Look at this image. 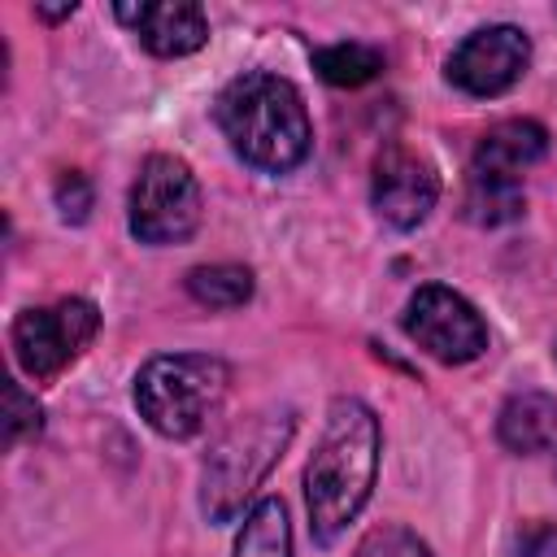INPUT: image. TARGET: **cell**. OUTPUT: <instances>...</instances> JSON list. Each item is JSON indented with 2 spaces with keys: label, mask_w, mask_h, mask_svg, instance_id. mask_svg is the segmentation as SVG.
Masks as SVG:
<instances>
[{
  "label": "cell",
  "mask_w": 557,
  "mask_h": 557,
  "mask_svg": "<svg viewBox=\"0 0 557 557\" xmlns=\"http://www.w3.org/2000/svg\"><path fill=\"white\" fill-rule=\"evenodd\" d=\"M379 444H383V431L366 400L357 396L331 400L326 426L305 466L309 531L322 548L335 544L348 531V522L366 509L374 474H379Z\"/></svg>",
  "instance_id": "obj_1"
},
{
  "label": "cell",
  "mask_w": 557,
  "mask_h": 557,
  "mask_svg": "<svg viewBox=\"0 0 557 557\" xmlns=\"http://www.w3.org/2000/svg\"><path fill=\"white\" fill-rule=\"evenodd\" d=\"M213 117L231 144V152L265 174H287L309 157L313 126L305 96L283 74L248 70L231 78L213 104Z\"/></svg>",
  "instance_id": "obj_2"
},
{
  "label": "cell",
  "mask_w": 557,
  "mask_h": 557,
  "mask_svg": "<svg viewBox=\"0 0 557 557\" xmlns=\"http://www.w3.org/2000/svg\"><path fill=\"white\" fill-rule=\"evenodd\" d=\"M292 431H296V409L270 405L231 422L218 435L200 470V509L209 522H231L248 505V496L265 483L270 466L283 457Z\"/></svg>",
  "instance_id": "obj_3"
},
{
  "label": "cell",
  "mask_w": 557,
  "mask_h": 557,
  "mask_svg": "<svg viewBox=\"0 0 557 557\" xmlns=\"http://www.w3.org/2000/svg\"><path fill=\"white\" fill-rule=\"evenodd\" d=\"M231 387V366L209 352H161L135 374V409L165 440H191L222 409Z\"/></svg>",
  "instance_id": "obj_4"
},
{
  "label": "cell",
  "mask_w": 557,
  "mask_h": 557,
  "mask_svg": "<svg viewBox=\"0 0 557 557\" xmlns=\"http://www.w3.org/2000/svg\"><path fill=\"white\" fill-rule=\"evenodd\" d=\"M200 213H205V200H200V183H196L191 165L183 157L152 152L131 183V200H126L131 235L139 244H157V248L183 244L196 235Z\"/></svg>",
  "instance_id": "obj_5"
},
{
  "label": "cell",
  "mask_w": 557,
  "mask_h": 557,
  "mask_svg": "<svg viewBox=\"0 0 557 557\" xmlns=\"http://www.w3.org/2000/svg\"><path fill=\"white\" fill-rule=\"evenodd\" d=\"M100 313L91 300L70 296L44 309H22L13 322V357L30 379H57L96 339Z\"/></svg>",
  "instance_id": "obj_6"
},
{
  "label": "cell",
  "mask_w": 557,
  "mask_h": 557,
  "mask_svg": "<svg viewBox=\"0 0 557 557\" xmlns=\"http://www.w3.org/2000/svg\"><path fill=\"white\" fill-rule=\"evenodd\" d=\"M400 326L426 357H435L444 366H466L487 352V322L461 292H453L444 283L418 287L405 305Z\"/></svg>",
  "instance_id": "obj_7"
},
{
  "label": "cell",
  "mask_w": 557,
  "mask_h": 557,
  "mask_svg": "<svg viewBox=\"0 0 557 557\" xmlns=\"http://www.w3.org/2000/svg\"><path fill=\"white\" fill-rule=\"evenodd\" d=\"M531 65V39L527 30L496 22L470 30L444 61V78L466 96H500L509 91Z\"/></svg>",
  "instance_id": "obj_8"
},
{
  "label": "cell",
  "mask_w": 557,
  "mask_h": 557,
  "mask_svg": "<svg viewBox=\"0 0 557 557\" xmlns=\"http://www.w3.org/2000/svg\"><path fill=\"white\" fill-rule=\"evenodd\" d=\"M440 200V174L435 165L405 148V144H387L379 157H374V170H370V205L374 213L396 226V231H413L418 222H426V213L435 209Z\"/></svg>",
  "instance_id": "obj_9"
},
{
  "label": "cell",
  "mask_w": 557,
  "mask_h": 557,
  "mask_svg": "<svg viewBox=\"0 0 557 557\" xmlns=\"http://www.w3.org/2000/svg\"><path fill=\"white\" fill-rule=\"evenodd\" d=\"M548 152V131L531 117H509V122H496L474 157H470V174L466 183H496V187H522V174L544 161Z\"/></svg>",
  "instance_id": "obj_10"
},
{
  "label": "cell",
  "mask_w": 557,
  "mask_h": 557,
  "mask_svg": "<svg viewBox=\"0 0 557 557\" xmlns=\"http://www.w3.org/2000/svg\"><path fill=\"white\" fill-rule=\"evenodd\" d=\"M117 17L139 35V44L152 57H187L205 48L209 39V17L191 0H139V4H117Z\"/></svg>",
  "instance_id": "obj_11"
},
{
  "label": "cell",
  "mask_w": 557,
  "mask_h": 557,
  "mask_svg": "<svg viewBox=\"0 0 557 557\" xmlns=\"http://www.w3.org/2000/svg\"><path fill=\"white\" fill-rule=\"evenodd\" d=\"M496 435L509 453H544L553 448L557 440V396L548 392H513L505 405H500V418H496Z\"/></svg>",
  "instance_id": "obj_12"
},
{
  "label": "cell",
  "mask_w": 557,
  "mask_h": 557,
  "mask_svg": "<svg viewBox=\"0 0 557 557\" xmlns=\"http://www.w3.org/2000/svg\"><path fill=\"white\" fill-rule=\"evenodd\" d=\"M231 557H292V522L278 496H265L248 509Z\"/></svg>",
  "instance_id": "obj_13"
},
{
  "label": "cell",
  "mask_w": 557,
  "mask_h": 557,
  "mask_svg": "<svg viewBox=\"0 0 557 557\" xmlns=\"http://www.w3.org/2000/svg\"><path fill=\"white\" fill-rule=\"evenodd\" d=\"M187 292L205 309H239L252 300V270L235 265V261L196 265V270H187Z\"/></svg>",
  "instance_id": "obj_14"
},
{
  "label": "cell",
  "mask_w": 557,
  "mask_h": 557,
  "mask_svg": "<svg viewBox=\"0 0 557 557\" xmlns=\"http://www.w3.org/2000/svg\"><path fill=\"white\" fill-rule=\"evenodd\" d=\"M313 70L331 87H366L383 74V52L370 44H331L313 52Z\"/></svg>",
  "instance_id": "obj_15"
},
{
  "label": "cell",
  "mask_w": 557,
  "mask_h": 557,
  "mask_svg": "<svg viewBox=\"0 0 557 557\" xmlns=\"http://www.w3.org/2000/svg\"><path fill=\"white\" fill-rule=\"evenodd\" d=\"M522 187H496V183H466V218L474 226H505L522 218Z\"/></svg>",
  "instance_id": "obj_16"
},
{
  "label": "cell",
  "mask_w": 557,
  "mask_h": 557,
  "mask_svg": "<svg viewBox=\"0 0 557 557\" xmlns=\"http://www.w3.org/2000/svg\"><path fill=\"white\" fill-rule=\"evenodd\" d=\"M352 557H435V553H431V544L418 531H409L400 522H383V527L361 535Z\"/></svg>",
  "instance_id": "obj_17"
},
{
  "label": "cell",
  "mask_w": 557,
  "mask_h": 557,
  "mask_svg": "<svg viewBox=\"0 0 557 557\" xmlns=\"http://www.w3.org/2000/svg\"><path fill=\"white\" fill-rule=\"evenodd\" d=\"M44 431V409L39 400L22 387V383H9L4 387V444H22V440H35Z\"/></svg>",
  "instance_id": "obj_18"
},
{
  "label": "cell",
  "mask_w": 557,
  "mask_h": 557,
  "mask_svg": "<svg viewBox=\"0 0 557 557\" xmlns=\"http://www.w3.org/2000/svg\"><path fill=\"white\" fill-rule=\"evenodd\" d=\"M57 209H61V218L65 222H83L87 218V209H91V183L78 174V170H65L61 178H57Z\"/></svg>",
  "instance_id": "obj_19"
},
{
  "label": "cell",
  "mask_w": 557,
  "mask_h": 557,
  "mask_svg": "<svg viewBox=\"0 0 557 557\" xmlns=\"http://www.w3.org/2000/svg\"><path fill=\"white\" fill-rule=\"evenodd\" d=\"M518 553H522V557H557V531L544 527V522H531V527L518 535Z\"/></svg>",
  "instance_id": "obj_20"
},
{
  "label": "cell",
  "mask_w": 557,
  "mask_h": 557,
  "mask_svg": "<svg viewBox=\"0 0 557 557\" xmlns=\"http://www.w3.org/2000/svg\"><path fill=\"white\" fill-rule=\"evenodd\" d=\"M74 13V4H57V9H44L39 4V17H48V22H57V17H70Z\"/></svg>",
  "instance_id": "obj_21"
}]
</instances>
